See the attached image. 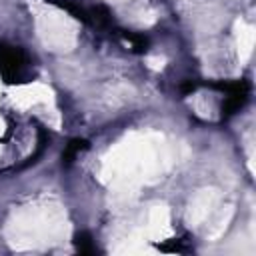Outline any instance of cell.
Instances as JSON below:
<instances>
[{"mask_svg":"<svg viewBox=\"0 0 256 256\" xmlns=\"http://www.w3.org/2000/svg\"><path fill=\"white\" fill-rule=\"evenodd\" d=\"M84 146H86V142H84V140H72V142H70V146H68V150H66V158H68V160H70V158H74V156H76V152H78V150H82Z\"/></svg>","mask_w":256,"mask_h":256,"instance_id":"7a4b0ae2","label":"cell"},{"mask_svg":"<svg viewBox=\"0 0 256 256\" xmlns=\"http://www.w3.org/2000/svg\"><path fill=\"white\" fill-rule=\"evenodd\" d=\"M24 64H26V60H24V54L20 50H14V48H2L0 50V68H2L6 78L18 76L20 70L24 68Z\"/></svg>","mask_w":256,"mask_h":256,"instance_id":"6da1fadb","label":"cell"}]
</instances>
